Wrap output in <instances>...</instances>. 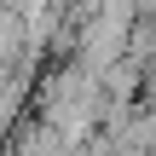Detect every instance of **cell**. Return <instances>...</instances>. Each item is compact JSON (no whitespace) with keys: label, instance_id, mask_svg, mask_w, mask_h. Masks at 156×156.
Segmentation results:
<instances>
[{"label":"cell","instance_id":"6da1fadb","mask_svg":"<svg viewBox=\"0 0 156 156\" xmlns=\"http://www.w3.org/2000/svg\"><path fill=\"white\" fill-rule=\"evenodd\" d=\"M12 156H75V151H69V139H64L46 116H41V122H23V127H17Z\"/></svg>","mask_w":156,"mask_h":156}]
</instances>
